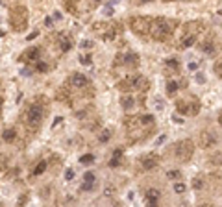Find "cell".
<instances>
[{"label": "cell", "mask_w": 222, "mask_h": 207, "mask_svg": "<svg viewBox=\"0 0 222 207\" xmlns=\"http://www.w3.org/2000/svg\"><path fill=\"white\" fill-rule=\"evenodd\" d=\"M124 128H126L128 140L132 144H135L150 137L155 132L157 122L154 115H132L124 118Z\"/></svg>", "instance_id": "obj_1"}, {"label": "cell", "mask_w": 222, "mask_h": 207, "mask_svg": "<svg viewBox=\"0 0 222 207\" xmlns=\"http://www.w3.org/2000/svg\"><path fill=\"white\" fill-rule=\"evenodd\" d=\"M46 115H48V98L39 94L31 102L26 104L22 115H20V122L24 124V128L30 133H35L37 129L43 126Z\"/></svg>", "instance_id": "obj_2"}, {"label": "cell", "mask_w": 222, "mask_h": 207, "mask_svg": "<svg viewBox=\"0 0 222 207\" xmlns=\"http://www.w3.org/2000/svg\"><path fill=\"white\" fill-rule=\"evenodd\" d=\"M178 24H179V22H178L176 19L155 17V19H152L148 39H152V41H159V43H168V41L174 37V31H176Z\"/></svg>", "instance_id": "obj_3"}, {"label": "cell", "mask_w": 222, "mask_h": 207, "mask_svg": "<svg viewBox=\"0 0 222 207\" xmlns=\"http://www.w3.org/2000/svg\"><path fill=\"white\" fill-rule=\"evenodd\" d=\"M63 87L67 89V93L70 94V98H72V94L93 96V81H91L89 76H85L83 72H72Z\"/></svg>", "instance_id": "obj_4"}, {"label": "cell", "mask_w": 222, "mask_h": 207, "mask_svg": "<svg viewBox=\"0 0 222 207\" xmlns=\"http://www.w3.org/2000/svg\"><path fill=\"white\" fill-rule=\"evenodd\" d=\"M202 31H204V22H202V20H191V22L183 24L182 37L178 39L176 48H178V50L191 48L194 43L198 41V37H200V34H202Z\"/></svg>", "instance_id": "obj_5"}, {"label": "cell", "mask_w": 222, "mask_h": 207, "mask_svg": "<svg viewBox=\"0 0 222 207\" xmlns=\"http://www.w3.org/2000/svg\"><path fill=\"white\" fill-rule=\"evenodd\" d=\"M148 87H150V81L143 74H128L117 83V89L122 93H146Z\"/></svg>", "instance_id": "obj_6"}, {"label": "cell", "mask_w": 222, "mask_h": 207, "mask_svg": "<svg viewBox=\"0 0 222 207\" xmlns=\"http://www.w3.org/2000/svg\"><path fill=\"white\" fill-rule=\"evenodd\" d=\"M122 24L120 22H115V20H105V22H94L93 24V31L96 34L98 39L109 43L115 41L120 34H122Z\"/></svg>", "instance_id": "obj_7"}, {"label": "cell", "mask_w": 222, "mask_h": 207, "mask_svg": "<svg viewBox=\"0 0 222 207\" xmlns=\"http://www.w3.org/2000/svg\"><path fill=\"white\" fill-rule=\"evenodd\" d=\"M9 26L13 31H24L28 28V9L24 6H15L9 13Z\"/></svg>", "instance_id": "obj_8"}, {"label": "cell", "mask_w": 222, "mask_h": 207, "mask_svg": "<svg viewBox=\"0 0 222 207\" xmlns=\"http://www.w3.org/2000/svg\"><path fill=\"white\" fill-rule=\"evenodd\" d=\"M141 63L139 54L135 52H119L113 59V69H137Z\"/></svg>", "instance_id": "obj_9"}, {"label": "cell", "mask_w": 222, "mask_h": 207, "mask_svg": "<svg viewBox=\"0 0 222 207\" xmlns=\"http://www.w3.org/2000/svg\"><path fill=\"white\" fill-rule=\"evenodd\" d=\"M200 100L196 96H187V98H179L176 100V109L178 113H182L185 117H196L200 113Z\"/></svg>", "instance_id": "obj_10"}, {"label": "cell", "mask_w": 222, "mask_h": 207, "mask_svg": "<svg viewBox=\"0 0 222 207\" xmlns=\"http://www.w3.org/2000/svg\"><path fill=\"white\" fill-rule=\"evenodd\" d=\"M130 30L137 37L141 39H148L150 34V24H152V17H132L130 19Z\"/></svg>", "instance_id": "obj_11"}, {"label": "cell", "mask_w": 222, "mask_h": 207, "mask_svg": "<svg viewBox=\"0 0 222 207\" xmlns=\"http://www.w3.org/2000/svg\"><path fill=\"white\" fill-rule=\"evenodd\" d=\"M193 154H194V143L191 139H183V140H179V143H176L174 157L179 163H189L193 159Z\"/></svg>", "instance_id": "obj_12"}, {"label": "cell", "mask_w": 222, "mask_h": 207, "mask_svg": "<svg viewBox=\"0 0 222 207\" xmlns=\"http://www.w3.org/2000/svg\"><path fill=\"white\" fill-rule=\"evenodd\" d=\"M61 4H63V7L67 9V13H70L74 17H80L83 13H87V11H91V7H93L91 0H61Z\"/></svg>", "instance_id": "obj_13"}, {"label": "cell", "mask_w": 222, "mask_h": 207, "mask_svg": "<svg viewBox=\"0 0 222 207\" xmlns=\"http://www.w3.org/2000/svg\"><path fill=\"white\" fill-rule=\"evenodd\" d=\"M200 52L215 58L218 54V37H215V34H209L202 43H200Z\"/></svg>", "instance_id": "obj_14"}, {"label": "cell", "mask_w": 222, "mask_h": 207, "mask_svg": "<svg viewBox=\"0 0 222 207\" xmlns=\"http://www.w3.org/2000/svg\"><path fill=\"white\" fill-rule=\"evenodd\" d=\"M41 58H43V48H41V46H30V48H26L22 54H20L19 61H22L26 65H34Z\"/></svg>", "instance_id": "obj_15"}, {"label": "cell", "mask_w": 222, "mask_h": 207, "mask_svg": "<svg viewBox=\"0 0 222 207\" xmlns=\"http://www.w3.org/2000/svg\"><path fill=\"white\" fill-rule=\"evenodd\" d=\"M157 165H159V155L154 154V152H150V154H144L143 157H139V167H141V170H144V172L154 170Z\"/></svg>", "instance_id": "obj_16"}, {"label": "cell", "mask_w": 222, "mask_h": 207, "mask_svg": "<svg viewBox=\"0 0 222 207\" xmlns=\"http://www.w3.org/2000/svg\"><path fill=\"white\" fill-rule=\"evenodd\" d=\"M218 133L213 132V129H206V132H202V135H200V146L202 148H213L218 144Z\"/></svg>", "instance_id": "obj_17"}, {"label": "cell", "mask_w": 222, "mask_h": 207, "mask_svg": "<svg viewBox=\"0 0 222 207\" xmlns=\"http://www.w3.org/2000/svg\"><path fill=\"white\" fill-rule=\"evenodd\" d=\"M54 39H56V45L59 46L61 54H67L72 48V39H70V35H67V31H59V34H56Z\"/></svg>", "instance_id": "obj_18"}, {"label": "cell", "mask_w": 222, "mask_h": 207, "mask_svg": "<svg viewBox=\"0 0 222 207\" xmlns=\"http://www.w3.org/2000/svg\"><path fill=\"white\" fill-rule=\"evenodd\" d=\"M163 70L165 74L178 76V74H182V63L178 61V58H167L163 63Z\"/></svg>", "instance_id": "obj_19"}, {"label": "cell", "mask_w": 222, "mask_h": 207, "mask_svg": "<svg viewBox=\"0 0 222 207\" xmlns=\"http://www.w3.org/2000/svg\"><path fill=\"white\" fill-rule=\"evenodd\" d=\"M96 189V174L94 172H85L83 174V179H81V185H80V191L83 192H91Z\"/></svg>", "instance_id": "obj_20"}, {"label": "cell", "mask_w": 222, "mask_h": 207, "mask_svg": "<svg viewBox=\"0 0 222 207\" xmlns=\"http://www.w3.org/2000/svg\"><path fill=\"white\" fill-rule=\"evenodd\" d=\"M183 87H187V80L185 78H179V80H168L167 81V94L172 96L176 94L179 89H183Z\"/></svg>", "instance_id": "obj_21"}, {"label": "cell", "mask_w": 222, "mask_h": 207, "mask_svg": "<svg viewBox=\"0 0 222 207\" xmlns=\"http://www.w3.org/2000/svg\"><path fill=\"white\" fill-rule=\"evenodd\" d=\"M122 157H124V148H115L113 154H111V157H109V161H108V165H109L111 168L120 167V165H122Z\"/></svg>", "instance_id": "obj_22"}, {"label": "cell", "mask_w": 222, "mask_h": 207, "mask_svg": "<svg viewBox=\"0 0 222 207\" xmlns=\"http://www.w3.org/2000/svg\"><path fill=\"white\" fill-rule=\"evenodd\" d=\"M17 137H19V128H17V126H9V128H6L4 133H2L4 143H7V144H13L15 140H17Z\"/></svg>", "instance_id": "obj_23"}, {"label": "cell", "mask_w": 222, "mask_h": 207, "mask_svg": "<svg viewBox=\"0 0 222 207\" xmlns=\"http://www.w3.org/2000/svg\"><path fill=\"white\" fill-rule=\"evenodd\" d=\"M139 102H141V100H135V98L132 96V93H126V94L120 98V105H122V109H124V111L133 109V107L139 104ZM141 104H143V102H141Z\"/></svg>", "instance_id": "obj_24"}, {"label": "cell", "mask_w": 222, "mask_h": 207, "mask_svg": "<svg viewBox=\"0 0 222 207\" xmlns=\"http://www.w3.org/2000/svg\"><path fill=\"white\" fill-rule=\"evenodd\" d=\"M48 167H50V161L48 159H39L37 161V165L34 167V170H31V176H43V174L48 170Z\"/></svg>", "instance_id": "obj_25"}, {"label": "cell", "mask_w": 222, "mask_h": 207, "mask_svg": "<svg viewBox=\"0 0 222 207\" xmlns=\"http://www.w3.org/2000/svg\"><path fill=\"white\" fill-rule=\"evenodd\" d=\"M159 198H161V192L157 191V189H148L146 194H144V200H146L148 205H157Z\"/></svg>", "instance_id": "obj_26"}, {"label": "cell", "mask_w": 222, "mask_h": 207, "mask_svg": "<svg viewBox=\"0 0 222 207\" xmlns=\"http://www.w3.org/2000/svg\"><path fill=\"white\" fill-rule=\"evenodd\" d=\"M34 69H35V72H39V74H46V72L50 70V63H46L43 58H41L39 61L34 63Z\"/></svg>", "instance_id": "obj_27"}, {"label": "cell", "mask_w": 222, "mask_h": 207, "mask_svg": "<svg viewBox=\"0 0 222 207\" xmlns=\"http://www.w3.org/2000/svg\"><path fill=\"white\" fill-rule=\"evenodd\" d=\"M113 137V129H102V132L98 133V143H102V144H105V143H108V140Z\"/></svg>", "instance_id": "obj_28"}, {"label": "cell", "mask_w": 222, "mask_h": 207, "mask_svg": "<svg viewBox=\"0 0 222 207\" xmlns=\"http://www.w3.org/2000/svg\"><path fill=\"white\" fill-rule=\"evenodd\" d=\"M80 163H81V165H93V163H94V155L93 154H85V155H81L80 157Z\"/></svg>", "instance_id": "obj_29"}, {"label": "cell", "mask_w": 222, "mask_h": 207, "mask_svg": "<svg viewBox=\"0 0 222 207\" xmlns=\"http://www.w3.org/2000/svg\"><path fill=\"white\" fill-rule=\"evenodd\" d=\"M182 176H183V174L179 172V170H168V172H167V178H168V179H174V181H176V179H182Z\"/></svg>", "instance_id": "obj_30"}, {"label": "cell", "mask_w": 222, "mask_h": 207, "mask_svg": "<svg viewBox=\"0 0 222 207\" xmlns=\"http://www.w3.org/2000/svg\"><path fill=\"white\" fill-rule=\"evenodd\" d=\"M78 61H80L81 65H87V67H89V65H93V56L85 54V56H80V58H78Z\"/></svg>", "instance_id": "obj_31"}, {"label": "cell", "mask_w": 222, "mask_h": 207, "mask_svg": "<svg viewBox=\"0 0 222 207\" xmlns=\"http://www.w3.org/2000/svg\"><path fill=\"white\" fill-rule=\"evenodd\" d=\"M202 187H204V181H202V178H198V176H196V178L193 179V189H194V191H200Z\"/></svg>", "instance_id": "obj_32"}, {"label": "cell", "mask_w": 222, "mask_h": 207, "mask_svg": "<svg viewBox=\"0 0 222 207\" xmlns=\"http://www.w3.org/2000/svg\"><path fill=\"white\" fill-rule=\"evenodd\" d=\"M113 13H115V7H113L111 4H108V6L104 7V15H105V17H113Z\"/></svg>", "instance_id": "obj_33"}, {"label": "cell", "mask_w": 222, "mask_h": 207, "mask_svg": "<svg viewBox=\"0 0 222 207\" xmlns=\"http://www.w3.org/2000/svg\"><path fill=\"white\" fill-rule=\"evenodd\" d=\"M174 192L176 194H183L185 192V183H176L174 185Z\"/></svg>", "instance_id": "obj_34"}, {"label": "cell", "mask_w": 222, "mask_h": 207, "mask_svg": "<svg viewBox=\"0 0 222 207\" xmlns=\"http://www.w3.org/2000/svg\"><path fill=\"white\" fill-rule=\"evenodd\" d=\"M63 178H65V181H70V179L74 178V168H67V170H65V176H63Z\"/></svg>", "instance_id": "obj_35"}, {"label": "cell", "mask_w": 222, "mask_h": 207, "mask_svg": "<svg viewBox=\"0 0 222 207\" xmlns=\"http://www.w3.org/2000/svg\"><path fill=\"white\" fill-rule=\"evenodd\" d=\"M93 46H94L93 41H89V39L87 41H81V48H93Z\"/></svg>", "instance_id": "obj_36"}, {"label": "cell", "mask_w": 222, "mask_h": 207, "mask_svg": "<svg viewBox=\"0 0 222 207\" xmlns=\"http://www.w3.org/2000/svg\"><path fill=\"white\" fill-rule=\"evenodd\" d=\"M135 6H143V4H148V2H154V0H132Z\"/></svg>", "instance_id": "obj_37"}, {"label": "cell", "mask_w": 222, "mask_h": 207, "mask_svg": "<svg viewBox=\"0 0 222 207\" xmlns=\"http://www.w3.org/2000/svg\"><path fill=\"white\" fill-rule=\"evenodd\" d=\"M196 81L198 83H206V76L204 74H196Z\"/></svg>", "instance_id": "obj_38"}, {"label": "cell", "mask_w": 222, "mask_h": 207, "mask_svg": "<svg viewBox=\"0 0 222 207\" xmlns=\"http://www.w3.org/2000/svg\"><path fill=\"white\" fill-rule=\"evenodd\" d=\"M61 122H63V117H56V120L52 122V128H56V126H58V124H61Z\"/></svg>", "instance_id": "obj_39"}, {"label": "cell", "mask_w": 222, "mask_h": 207, "mask_svg": "<svg viewBox=\"0 0 222 207\" xmlns=\"http://www.w3.org/2000/svg\"><path fill=\"white\" fill-rule=\"evenodd\" d=\"M165 140H167V135H161L159 139H157V140H155V144H157V146H159V144H163V143H165Z\"/></svg>", "instance_id": "obj_40"}, {"label": "cell", "mask_w": 222, "mask_h": 207, "mask_svg": "<svg viewBox=\"0 0 222 207\" xmlns=\"http://www.w3.org/2000/svg\"><path fill=\"white\" fill-rule=\"evenodd\" d=\"M187 69H189V70H196V69H198V65H196V63H189V65H187Z\"/></svg>", "instance_id": "obj_41"}, {"label": "cell", "mask_w": 222, "mask_h": 207, "mask_svg": "<svg viewBox=\"0 0 222 207\" xmlns=\"http://www.w3.org/2000/svg\"><path fill=\"white\" fill-rule=\"evenodd\" d=\"M215 70H217V76H220V59H217V65H215Z\"/></svg>", "instance_id": "obj_42"}, {"label": "cell", "mask_w": 222, "mask_h": 207, "mask_svg": "<svg viewBox=\"0 0 222 207\" xmlns=\"http://www.w3.org/2000/svg\"><path fill=\"white\" fill-rule=\"evenodd\" d=\"M37 35H39V31H31V34L28 35V41H31V39H35Z\"/></svg>", "instance_id": "obj_43"}, {"label": "cell", "mask_w": 222, "mask_h": 207, "mask_svg": "<svg viewBox=\"0 0 222 207\" xmlns=\"http://www.w3.org/2000/svg\"><path fill=\"white\" fill-rule=\"evenodd\" d=\"M52 22H54V19H52V17H46V19H45V24H46V26H52Z\"/></svg>", "instance_id": "obj_44"}, {"label": "cell", "mask_w": 222, "mask_h": 207, "mask_svg": "<svg viewBox=\"0 0 222 207\" xmlns=\"http://www.w3.org/2000/svg\"><path fill=\"white\" fill-rule=\"evenodd\" d=\"M172 120H174L176 124H182V122H183V120H182V118H178V117H174V118H172Z\"/></svg>", "instance_id": "obj_45"}, {"label": "cell", "mask_w": 222, "mask_h": 207, "mask_svg": "<svg viewBox=\"0 0 222 207\" xmlns=\"http://www.w3.org/2000/svg\"><path fill=\"white\" fill-rule=\"evenodd\" d=\"M91 2H93V4H96V2H104V0H91Z\"/></svg>", "instance_id": "obj_46"}]
</instances>
